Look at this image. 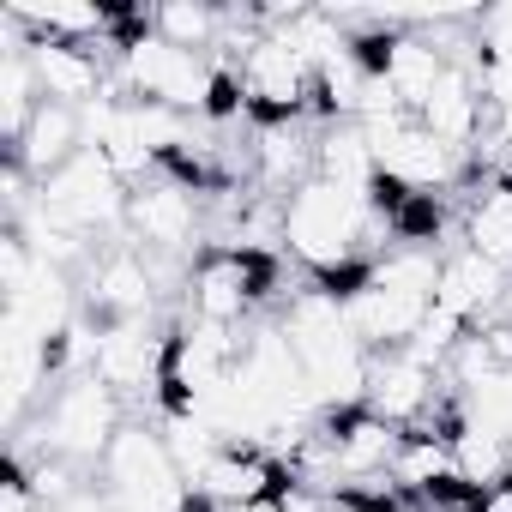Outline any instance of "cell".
<instances>
[{"mask_svg":"<svg viewBox=\"0 0 512 512\" xmlns=\"http://www.w3.org/2000/svg\"><path fill=\"white\" fill-rule=\"evenodd\" d=\"M434 290H440V260L404 247V253H392V260H380L344 296V320H350V332L362 338L368 356H392V350H410L416 332L428 326Z\"/></svg>","mask_w":512,"mask_h":512,"instance_id":"obj_1","label":"cell"},{"mask_svg":"<svg viewBox=\"0 0 512 512\" xmlns=\"http://www.w3.org/2000/svg\"><path fill=\"white\" fill-rule=\"evenodd\" d=\"M284 338L320 398V410H356L368 398V374H374V356L362 350V338L350 332L344 320V302L326 296V290H308L290 314H284Z\"/></svg>","mask_w":512,"mask_h":512,"instance_id":"obj_2","label":"cell"},{"mask_svg":"<svg viewBox=\"0 0 512 512\" xmlns=\"http://www.w3.org/2000/svg\"><path fill=\"white\" fill-rule=\"evenodd\" d=\"M368 223H374V199L356 193V187L320 181V175L308 187H296L290 205H284V241H290V253L320 284L356 272V253L368 241Z\"/></svg>","mask_w":512,"mask_h":512,"instance_id":"obj_3","label":"cell"},{"mask_svg":"<svg viewBox=\"0 0 512 512\" xmlns=\"http://www.w3.org/2000/svg\"><path fill=\"white\" fill-rule=\"evenodd\" d=\"M103 476H109V500L121 512H193V494H199L181 476V464L157 428H121L103 458Z\"/></svg>","mask_w":512,"mask_h":512,"instance_id":"obj_4","label":"cell"},{"mask_svg":"<svg viewBox=\"0 0 512 512\" xmlns=\"http://www.w3.org/2000/svg\"><path fill=\"white\" fill-rule=\"evenodd\" d=\"M127 175L103 157V151H79L61 175H49L43 187H37V211L55 223V229H67V235H91V229H115V223H127Z\"/></svg>","mask_w":512,"mask_h":512,"instance_id":"obj_5","label":"cell"},{"mask_svg":"<svg viewBox=\"0 0 512 512\" xmlns=\"http://www.w3.org/2000/svg\"><path fill=\"white\" fill-rule=\"evenodd\" d=\"M115 434H121V392L103 386L97 374H73L43 416V458H61L73 470L103 464Z\"/></svg>","mask_w":512,"mask_h":512,"instance_id":"obj_6","label":"cell"},{"mask_svg":"<svg viewBox=\"0 0 512 512\" xmlns=\"http://www.w3.org/2000/svg\"><path fill=\"white\" fill-rule=\"evenodd\" d=\"M121 85H127V97H139V103H163V109H205L211 103V85H217V67L205 61V55H193V49H175V43H163L151 25L139 31V37H127L121 43Z\"/></svg>","mask_w":512,"mask_h":512,"instance_id":"obj_7","label":"cell"},{"mask_svg":"<svg viewBox=\"0 0 512 512\" xmlns=\"http://www.w3.org/2000/svg\"><path fill=\"white\" fill-rule=\"evenodd\" d=\"M368 145H374V163H380V181H392L398 193H428V187H452L464 175V151L434 139L416 115H380V121H362Z\"/></svg>","mask_w":512,"mask_h":512,"instance_id":"obj_8","label":"cell"},{"mask_svg":"<svg viewBox=\"0 0 512 512\" xmlns=\"http://www.w3.org/2000/svg\"><path fill=\"white\" fill-rule=\"evenodd\" d=\"M235 79H241V97L260 109L272 127L278 121H296L302 103L314 97V61L296 49L290 31H260L241 55H235Z\"/></svg>","mask_w":512,"mask_h":512,"instance_id":"obj_9","label":"cell"},{"mask_svg":"<svg viewBox=\"0 0 512 512\" xmlns=\"http://www.w3.org/2000/svg\"><path fill=\"white\" fill-rule=\"evenodd\" d=\"M272 278H278V266L260 260L253 247H211L205 260L193 266V278H187L193 320H205V326H229V332H235V326L247 320V308L272 290Z\"/></svg>","mask_w":512,"mask_h":512,"instance_id":"obj_10","label":"cell"},{"mask_svg":"<svg viewBox=\"0 0 512 512\" xmlns=\"http://www.w3.org/2000/svg\"><path fill=\"white\" fill-rule=\"evenodd\" d=\"M127 229L139 241L145 260H163V253H187L193 229H199V205L193 187H181L175 175H145L127 193Z\"/></svg>","mask_w":512,"mask_h":512,"instance_id":"obj_11","label":"cell"},{"mask_svg":"<svg viewBox=\"0 0 512 512\" xmlns=\"http://www.w3.org/2000/svg\"><path fill=\"white\" fill-rule=\"evenodd\" d=\"M506 272L494 260H482L476 247H458L440 260V290H434V314L452 320L458 332H488L494 314H506Z\"/></svg>","mask_w":512,"mask_h":512,"instance_id":"obj_12","label":"cell"},{"mask_svg":"<svg viewBox=\"0 0 512 512\" xmlns=\"http://www.w3.org/2000/svg\"><path fill=\"white\" fill-rule=\"evenodd\" d=\"M163 356H169V338H157L145 320H115V326L97 332V362H91V374L127 398V392L163 386Z\"/></svg>","mask_w":512,"mask_h":512,"instance_id":"obj_13","label":"cell"},{"mask_svg":"<svg viewBox=\"0 0 512 512\" xmlns=\"http://www.w3.org/2000/svg\"><path fill=\"white\" fill-rule=\"evenodd\" d=\"M85 302H91V314H103V326L145 320L157 308V272H151V260H145L139 247H109L103 260L91 266Z\"/></svg>","mask_w":512,"mask_h":512,"instance_id":"obj_14","label":"cell"},{"mask_svg":"<svg viewBox=\"0 0 512 512\" xmlns=\"http://www.w3.org/2000/svg\"><path fill=\"white\" fill-rule=\"evenodd\" d=\"M193 488H199L211 506H223V512H241V506L278 500L290 482H284V464H278V458L253 452V446H223V452L205 464V476H199Z\"/></svg>","mask_w":512,"mask_h":512,"instance_id":"obj_15","label":"cell"},{"mask_svg":"<svg viewBox=\"0 0 512 512\" xmlns=\"http://www.w3.org/2000/svg\"><path fill=\"white\" fill-rule=\"evenodd\" d=\"M434 368L428 362H416L410 350H392V356H374V374H368V410L380 416V422H392V428H410V422H422L428 410H434Z\"/></svg>","mask_w":512,"mask_h":512,"instance_id":"obj_16","label":"cell"},{"mask_svg":"<svg viewBox=\"0 0 512 512\" xmlns=\"http://www.w3.org/2000/svg\"><path fill=\"white\" fill-rule=\"evenodd\" d=\"M482 115L494 121V109H488V97H482V85H476V67L470 61H446V73H440V85H434V97L422 103V127L434 133V139H446V145H476V133H482Z\"/></svg>","mask_w":512,"mask_h":512,"instance_id":"obj_17","label":"cell"},{"mask_svg":"<svg viewBox=\"0 0 512 512\" xmlns=\"http://www.w3.org/2000/svg\"><path fill=\"white\" fill-rule=\"evenodd\" d=\"M79 151H85V115H79V109H67V103H49V97H43V109L31 115L25 139H19V145H7V157H13L37 187H43L49 175H61Z\"/></svg>","mask_w":512,"mask_h":512,"instance_id":"obj_18","label":"cell"},{"mask_svg":"<svg viewBox=\"0 0 512 512\" xmlns=\"http://www.w3.org/2000/svg\"><path fill=\"white\" fill-rule=\"evenodd\" d=\"M31 67L43 79V97L49 103H67V109H91L103 97V61L79 43H49V37H31Z\"/></svg>","mask_w":512,"mask_h":512,"instance_id":"obj_19","label":"cell"},{"mask_svg":"<svg viewBox=\"0 0 512 512\" xmlns=\"http://www.w3.org/2000/svg\"><path fill=\"white\" fill-rule=\"evenodd\" d=\"M440 73H446V49H440L434 37H422V31H392L386 61H380V79L392 85V97H398L410 115H422V103L434 97Z\"/></svg>","mask_w":512,"mask_h":512,"instance_id":"obj_20","label":"cell"},{"mask_svg":"<svg viewBox=\"0 0 512 512\" xmlns=\"http://www.w3.org/2000/svg\"><path fill=\"white\" fill-rule=\"evenodd\" d=\"M320 181H338V187H356L374 199V181H380V163H374V145L362 133V121H332L320 133Z\"/></svg>","mask_w":512,"mask_h":512,"instance_id":"obj_21","label":"cell"},{"mask_svg":"<svg viewBox=\"0 0 512 512\" xmlns=\"http://www.w3.org/2000/svg\"><path fill=\"white\" fill-rule=\"evenodd\" d=\"M404 494H428V488H440V482H452L458 476V458H452V440L446 434H404L398 440V458H392V470H386Z\"/></svg>","mask_w":512,"mask_h":512,"instance_id":"obj_22","label":"cell"},{"mask_svg":"<svg viewBox=\"0 0 512 512\" xmlns=\"http://www.w3.org/2000/svg\"><path fill=\"white\" fill-rule=\"evenodd\" d=\"M464 247H476L482 260H494L500 272H512V187H488L470 217H464Z\"/></svg>","mask_w":512,"mask_h":512,"instance_id":"obj_23","label":"cell"},{"mask_svg":"<svg viewBox=\"0 0 512 512\" xmlns=\"http://www.w3.org/2000/svg\"><path fill=\"white\" fill-rule=\"evenodd\" d=\"M223 25H229V13L205 7V0H169V7L151 13V31L163 43H175V49H193V55H205L223 37Z\"/></svg>","mask_w":512,"mask_h":512,"instance_id":"obj_24","label":"cell"},{"mask_svg":"<svg viewBox=\"0 0 512 512\" xmlns=\"http://www.w3.org/2000/svg\"><path fill=\"white\" fill-rule=\"evenodd\" d=\"M0 512H43V500H37V488H31L19 458L7 464V482H0Z\"/></svg>","mask_w":512,"mask_h":512,"instance_id":"obj_25","label":"cell"},{"mask_svg":"<svg viewBox=\"0 0 512 512\" xmlns=\"http://www.w3.org/2000/svg\"><path fill=\"white\" fill-rule=\"evenodd\" d=\"M43 512H121L109 494H73V500H61V506H43Z\"/></svg>","mask_w":512,"mask_h":512,"instance_id":"obj_26","label":"cell"},{"mask_svg":"<svg viewBox=\"0 0 512 512\" xmlns=\"http://www.w3.org/2000/svg\"><path fill=\"white\" fill-rule=\"evenodd\" d=\"M482 512H512V482L494 488V494H482Z\"/></svg>","mask_w":512,"mask_h":512,"instance_id":"obj_27","label":"cell"},{"mask_svg":"<svg viewBox=\"0 0 512 512\" xmlns=\"http://www.w3.org/2000/svg\"><path fill=\"white\" fill-rule=\"evenodd\" d=\"M241 512H290V506H284V494H278V500H260V506H241Z\"/></svg>","mask_w":512,"mask_h":512,"instance_id":"obj_28","label":"cell"},{"mask_svg":"<svg viewBox=\"0 0 512 512\" xmlns=\"http://www.w3.org/2000/svg\"><path fill=\"white\" fill-rule=\"evenodd\" d=\"M494 121H500V145H512V109H500Z\"/></svg>","mask_w":512,"mask_h":512,"instance_id":"obj_29","label":"cell"}]
</instances>
